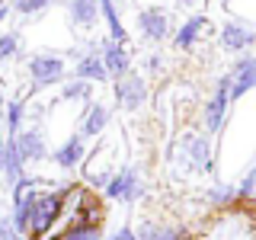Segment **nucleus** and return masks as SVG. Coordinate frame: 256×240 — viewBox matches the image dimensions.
<instances>
[{
  "mask_svg": "<svg viewBox=\"0 0 256 240\" xmlns=\"http://www.w3.org/2000/svg\"><path fill=\"white\" fill-rule=\"evenodd\" d=\"M0 240H26V237H22L20 230L13 228L10 218H0Z\"/></svg>",
  "mask_w": 256,
  "mask_h": 240,
  "instance_id": "nucleus-27",
  "label": "nucleus"
},
{
  "mask_svg": "<svg viewBox=\"0 0 256 240\" xmlns=\"http://www.w3.org/2000/svg\"><path fill=\"white\" fill-rule=\"evenodd\" d=\"M20 52V32H4L0 36V61H10Z\"/></svg>",
  "mask_w": 256,
  "mask_h": 240,
  "instance_id": "nucleus-26",
  "label": "nucleus"
},
{
  "mask_svg": "<svg viewBox=\"0 0 256 240\" xmlns=\"http://www.w3.org/2000/svg\"><path fill=\"white\" fill-rule=\"evenodd\" d=\"M4 109H6V134H16L22 128V118H26V100H13Z\"/></svg>",
  "mask_w": 256,
  "mask_h": 240,
  "instance_id": "nucleus-23",
  "label": "nucleus"
},
{
  "mask_svg": "<svg viewBox=\"0 0 256 240\" xmlns=\"http://www.w3.org/2000/svg\"><path fill=\"white\" fill-rule=\"evenodd\" d=\"M6 13H10V4H6V0H0V22L6 20Z\"/></svg>",
  "mask_w": 256,
  "mask_h": 240,
  "instance_id": "nucleus-30",
  "label": "nucleus"
},
{
  "mask_svg": "<svg viewBox=\"0 0 256 240\" xmlns=\"http://www.w3.org/2000/svg\"><path fill=\"white\" fill-rule=\"evenodd\" d=\"M13 138H16V148H20L22 164H42V160L48 157L45 134L38 132V128H20Z\"/></svg>",
  "mask_w": 256,
  "mask_h": 240,
  "instance_id": "nucleus-11",
  "label": "nucleus"
},
{
  "mask_svg": "<svg viewBox=\"0 0 256 240\" xmlns=\"http://www.w3.org/2000/svg\"><path fill=\"white\" fill-rule=\"evenodd\" d=\"M100 61L102 68L109 70V77H122L128 74V68H132V54H128V45L125 42H116V38H102L100 42Z\"/></svg>",
  "mask_w": 256,
  "mask_h": 240,
  "instance_id": "nucleus-10",
  "label": "nucleus"
},
{
  "mask_svg": "<svg viewBox=\"0 0 256 240\" xmlns=\"http://www.w3.org/2000/svg\"><path fill=\"white\" fill-rule=\"evenodd\" d=\"M148 68L150 70H160V58H157V54H150V58H148Z\"/></svg>",
  "mask_w": 256,
  "mask_h": 240,
  "instance_id": "nucleus-31",
  "label": "nucleus"
},
{
  "mask_svg": "<svg viewBox=\"0 0 256 240\" xmlns=\"http://www.w3.org/2000/svg\"><path fill=\"white\" fill-rule=\"evenodd\" d=\"M29 77L32 86L42 90V86H54L64 80V58L61 54H36L29 61Z\"/></svg>",
  "mask_w": 256,
  "mask_h": 240,
  "instance_id": "nucleus-6",
  "label": "nucleus"
},
{
  "mask_svg": "<svg viewBox=\"0 0 256 240\" xmlns=\"http://www.w3.org/2000/svg\"><path fill=\"white\" fill-rule=\"evenodd\" d=\"M61 240H102V230H100V224L80 221V224H70V228L61 234Z\"/></svg>",
  "mask_w": 256,
  "mask_h": 240,
  "instance_id": "nucleus-22",
  "label": "nucleus"
},
{
  "mask_svg": "<svg viewBox=\"0 0 256 240\" xmlns=\"http://www.w3.org/2000/svg\"><path fill=\"white\" fill-rule=\"evenodd\" d=\"M134 234H138V240H189L186 228H180V224H157V221H144Z\"/></svg>",
  "mask_w": 256,
  "mask_h": 240,
  "instance_id": "nucleus-16",
  "label": "nucleus"
},
{
  "mask_svg": "<svg viewBox=\"0 0 256 240\" xmlns=\"http://www.w3.org/2000/svg\"><path fill=\"white\" fill-rule=\"evenodd\" d=\"M54 0H16V4L10 6V10H16L20 16H36V13H42V10H48Z\"/></svg>",
  "mask_w": 256,
  "mask_h": 240,
  "instance_id": "nucleus-25",
  "label": "nucleus"
},
{
  "mask_svg": "<svg viewBox=\"0 0 256 240\" xmlns=\"http://www.w3.org/2000/svg\"><path fill=\"white\" fill-rule=\"evenodd\" d=\"M228 80H230V86H228L230 102L244 100L250 90H256V54H240V58L230 64Z\"/></svg>",
  "mask_w": 256,
  "mask_h": 240,
  "instance_id": "nucleus-2",
  "label": "nucleus"
},
{
  "mask_svg": "<svg viewBox=\"0 0 256 240\" xmlns=\"http://www.w3.org/2000/svg\"><path fill=\"white\" fill-rule=\"evenodd\" d=\"M180 148H182V154L189 157V164L196 166V170L212 173V166H214L212 134H196V132H186V134L180 138Z\"/></svg>",
  "mask_w": 256,
  "mask_h": 240,
  "instance_id": "nucleus-5",
  "label": "nucleus"
},
{
  "mask_svg": "<svg viewBox=\"0 0 256 240\" xmlns=\"http://www.w3.org/2000/svg\"><path fill=\"white\" fill-rule=\"evenodd\" d=\"M218 38H221V48H224V52H230V54L250 52V48L256 45V32H253V26H246L244 20H228L221 26Z\"/></svg>",
  "mask_w": 256,
  "mask_h": 240,
  "instance_id": "nucleus-7",
  "label": "nucleus"
},
{
  "mask_svg": "<svg viewBox=\"0 0 256 240\" xmlns=\"http://www.w3.org/2000/svg\"><path fill=\"white\" fill-rule=\"evenodd\" d=\"M116 96H118V106L122 109L134 112V109L144 106V100H148V84H144V77L128 70V74H122L116 80Z\"/></svg>",
  "mask_w": 256,
  "mask_h": 240,
  "instance_id": "nucleus-9",
  "label": "nucleus"
},
{
  "mask_svg": "<svg viewBox=\"0 0 256 240\" xmlns=\"http://www.w3.org/2000/svg\"><path fill=\"white\" fill-rule=\"evenodd\" d=\"M68 13H70V22L80 26V29H93L96 20H100V6H96V0H70Z\"/></svg>",
  "mask_w": 256,
  "mask_h": 240,
  "instance_id": "nucleus-18",
  "label": "nucleus"
},
{
  "mask_svg": "<svg viewBox=\"0 0 256 240\" xmlns=\"http://www.w3.org/2000/svg\"><path fill=\"white\" fill-rule=\"evenodd\" d=\"M106 198H112V202H125V205L138 202L141 198V176H138V170L122 166L118 173H112L109 182H106Z\"/></svg>",
  "mask_w": 256,
  "mask_h": 240,
  "instance_id": "nucleus-4",
  "label": "nucleus"
},
{
  "mask_svg": "<svg viewBox=\"0 0 256 240\" xmlns=\"http://www.w3.org/2000/svg\"><path fill=\"white\" fill-rule=\"evenodd\" d=\"M102 240H138V234H134V228H118L116 234H109V237H102Z\"/></svg>",
  "mask_w": 256,
  "mask_h": 240,
  "instance_id": "nucleus-28",
  "label": "nucleus"
},
{
  "mask_svg": "<svg viewBox=\"0 0 256 240\" xmlns=\"http://www.w3.org/2000/svg\"><path fill=\"white\" fill-rule=\"evenodd\" d=\"M237 196H240V202H253L256 198V164L246 170V176L237 182Z\"/></svg>",
  "mask_w": 256,
  "mask_h": 240,
  "instance_id": "nucleus-24",
  "label": "nucleus"
},
{
  "mask_svg": "<svg viewBox=\"0 0 256 240\" xmlns=\"http://www.w3.org/2000/svg\"><path fill=\"white\" fill-rule=\"evenodd\" d=\"M205 202L212 208H218V212H224V208H230V205L240 202L237 186H234V182H214V186L205 192Z\"/></svg>",
  "mask_w": 256,
  "mask_h": 240,
  "instance_id": "nucleus-19",
  "label": "nucleus"
},
{
  "mask_svg": "<svg viewBox=\"0 0 256 240\" xmlns=\"http://www.w3.org/2000/svg\"><path fill=\"white\" fill-rule=\"evenodd\" d=\"M109 125V109L102 106V102H90L84 112V118H80V134L84 138H100L102 132H106Z\"/></svg>",
  "mask_w": 256,
  "mask_h": 240,
  "instance_id": "nucleus-15",
  "label": "nucleus"
},
{
  "mask_svg": "<svg viewBox=\"0 0 256 240\" xmlns=\"http://www.w3.org/2000/svg\"><path fill=\"white\" fill-rule=\"evenodd\" d=\"M68 192L70 186L64 189H48V192H38L36 196V208H32V224H29V240H45V234L52 230V224L58 221L64 202H68Z\"/></svg>",
  "mask_w": 256,
  "mask_h": 240,
  "instance_id": "nucleus-1",
  "label": "nucleus"
},
{
  "mask_svg": "<svg viewBox=\"0 0 256 240\" xmlns=\"http://www.w3.org/2000/svg\"><path fill=\"white\" fill-rule=\"evenodd\" d=\"M4 160H6V144L0 138V176H4Z\"/></svg>",
  "mask_w": 256,
  "mask_h": 240,
  "instance_id": "nucleus-29",
  "label": "nucleus"
},
{
  "mask_svg": "<svg viewBox=\"0 0 256 240\" xmlns=\"http://www.w3.org/2000/svg\"><path fill=\"white\" fill-rule=\"evenodd\" d=\"M205 29H212V22H208V16H205V13L189 16V20L173 32V48H176V52H189V48H196V42L202 38V32H205Z\"/></svg>",
  "mask_w": 256,
  "mask_h": 240,
  "instance_id": "nucleus-12",
  "label": "nucleus"
},
{
  "mask_svg": "<svg viewBox=\"0 0 256 240\" xmlns=\"http://www.w3.org/2000/svg\"><path fill=\"white\" fill-rule=\"evenodd\" d=\"M228 86H230L228 74L218 77L214 96L202 106V125H205V134H218V132H221V125H224V118H228V106H230V100H228Z\"/></svg>",
  "mask_w": 256,
  "mask_h": 240,
  "instance_id": "nucleus-3",
  "label": "nucleus"
},
{
  "mask_svg": "<svg viewBox=\"0 0 256 240\" xmlns=\"http://www.w3.org/2000/svg\"><path fill=\"white\" fill-rule=\"evenodd\" d=\"M90 96H93V84L84 80V77H74V80H68V84L61 86V100L77 102V100H90Z\"/></svg>",
  "mask_w": 256,
  "mask_h": 240,
  "instance_id": "nucleus-21",
  "label": "nucleus"
},
{
  "mask_svg": "<svg viewBox=\"0 0 256 240\" xmlns=\"http://www.w3.org/2000/svg\"><path fill=\"white\" fill-rule=\"evenodd\" d=\"M36 196L38 192L36 189H26V192H20V196H13V214H10V221H13V228L20 230L22 237L29 234V224H32V208H36Z\"/></svg>",
  "mask_w": 256,
  "mask_h": 240,
  "instance_id": "nucleus-14",
  "label": "nucleus"
},
{
  "mask_svg": "<svg viewBox=\"0 0 256 240\" xmlns=\"http://www.w3.org/2000/svg\"><path fill=\"white\" fill-rule=\"evenodd\" d=\"M176 4H180V6H186V10H189V6H196L198 0H176Z\"/></svg>",
  "mask_w": 256,
  "mask_h": 240,
  "instance_id": "nucleus-32",
  "label": "nucleus"
},
{
  "mask_svg": "<svg viewBox=\"0 0 256 240\" xmlns=\"http://www.w3.org/2000/svg\"><path fill=\"white\" fill-rule=\"evenodd\" d=\"M4 106H6V102H4V93H0V109H4Z\"/></svg>",
  "mask_w": 256,
  "mask_h": 240,
  "instance_id": "nucleus-33",
  "label": "nucleus"
},
{
  "mask_svg": "<svg viewBox=\"0 0 256 240\" xmlns=\"http://www.w3.org/2000/svg\"><path fill=\"white\" fill-rule=\"evenodd\" d=\"M74 77H84V80H90V84H102V80H109V70L102 68V61H100L96 52H86V54H80L77 64H74Z\"/></svg>",
  "mask_w": 256,
  "mask_h": 240,
  "instance_id": "nucleus-17",
  "label": "nucleus"
},
{
  "mask_svg": "<svg viewBox=\"0 0 256 240\" xmlns=\"http://www.w3.org/2000/svg\"><path fill=\"white\" fill-rule=\"evenodd\" d=\"M84 157H86V138L84 134H70V138L52 154L54 166H61V170H77V166L84 164Z\"/></svg>",
  "mask_w": 256,
  "mask_h": 240,
  "instance_id": "nucleus-13",
  "label": "nucleus"
},
{
  "mask_svg": "<svg viewBox=\"0 0 256 240\" xmlns=\"http://www.w3.org/2000/svg\"><path fill=\"white\" fill-rule=\"evenodd\" d=\"M138 29L148 42H164L170 36V13L157 4L144 6V10H138Z\"/></svg>",
  "mask_w": 256,
  "mask_h": 240,
  "instance_id": "nucleus-8",
  "label": "nucleus"
},
{
  "mask_svg": "<svg viewBox=\"0 0 256 240\" xmlns=\"http://www.w3.org/2000/svg\"><path fill=\"white\" fill-rule=\"evenodd\" d=\"M96 6H100L102 20H106L109 38H116V42H125V38H128V32H125V26H122V16H118L116 0H96Z\"/></svg>",
  "mask_w": 256,
  "mask_h": 240,
  "instance_id": "nucleus-20",
  "label": "nucleus"
}]
</instances>
